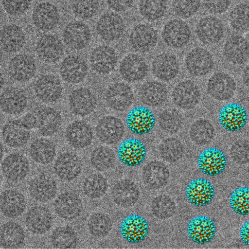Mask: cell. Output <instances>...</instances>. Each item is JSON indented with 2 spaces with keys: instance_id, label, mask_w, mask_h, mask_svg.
Returning <instances> with one entry per match:
<instances>
[{
  "instance_id": "obj_1",
  "label": "cell",
  "mask_w": 249,
  "mask_h": 249,
  "mask_svg": "<svg viewBox=\"0 0 249 249\" xmlns=\"http://www.w3.org/2000/svg\"><path fill=\"white\" fill-rule=\"evenodd\" d=\"M125 25L123 18L114 12L103 14L98 19L95 26L100 38L107 42H113L124 35Z\"/></svg>"
},
{
  "instance_id": "obj_2",
  "label": "cell",
  "mask_w": 249,
  "mask_h": 249,
  "mask_svg": "<svg viewBox=\"0 0 249 249\" xmlns=\"http://www.w3.org/2000/svg\"><path fill=\"white\" fill-rule=\"evenodd\" d=\"M191 32L189 25L183 20L173 18L163 27L161 37L164 43L171 48L179 49L189 42Z\"/></svg>"
},
{
  "instance_id": "obj_3",
  "label": "cell",
  "mask_w": 249,
  "mask_h": 249,
  "mask_svg": "<svg viewBox=\"0 0 249 249\" xmlns=\"http://www.w3.org/2000/svg\"><path fill=\"white\" fill-rule=\"evenodd\" d=\"M158 34L152 25L144 23L135 25L130 32L128 42L131 48L139 53H147L157 45Z\"/></svg>"
},
{
  "instance_id": "obj_4",
  "label": "cell",
  "mask_w": 249,
  "mask_h": 249,
  "mask_svg": "<svg viewBox=\"0 0 249 249\" xmlns=\"http://www.w3.org/2000/svg\"><path fill=\"white\" fill-rule=\"evenodd\" d=\"M89 26L81 21H73L67 24L62 32V39L71 50L79 51L86 48L91 40Z\"/></svg>"
},
{
  "instance_id": "obj_5",
  "label": "cell",
  "mask_w": 249,
  "mask_h": 249,
  "mask_svg": "<svg viewBox=\"0 0 249 249\" xmlns=\"http://www.w3.org/2000/svg\"><path fill=\"white\" fill-rule=\"evenodd\" d=\"M33 90L36 97L45 104L57 102L62 96L63 86L60 80L52 74H45L35 81Z\"/></svg>"
},
{
  "instance_id": "obj_6",
  "label": "cell",
  "mask_w": 249,
  "mask_h": 249,
  "mask_svg": "<svg viewBox=\"0 0 249 249\" xmlns=\"http://www.w3.org/2000/svg\"><path fill=\"white\" fill-rule=\"evenodd\" d=\"M71 112L75 116L85 117L91 114L97 105V98L89 89L81 87L72 90L68 97Z\"/></svg>"
},
{
  "instance_id": "obj_7",
  "label": "cell",
  "mask_w": 249,
  "mask_h": 249,
  "mask_svg": "<svg viewBox=\"0 0 249 249\" xmlns=\"http://www.w3.org/2000/svg\"><path fill=\"white\" fill-rule=\"evenodd\" d=\"M107 105L117 111H124L132 104L134 95L131 88L125 83L116 82L110 84L104 93Z\"/></svg>"
},
{
  "instance_id": "obj_8",
  "label": "cell",
  "mask_w": 249,
  "mask_h": 249,
  "mask_svg": "<svg viewBox=\"0 0 249 249\" xmlns=\"http://www.w3.org/2000/svg\"><path fill=\"white\" fill-rule=\"evenodd\" d=\"M7 71L13 80L25 83L35 76L37 65L35 59L30 54L19 53L11 58L8 64Z\"/></svg>"
},
{
  "instance_id": "obj_9",
  "label": "cell",
  "mask_w": 249,
  "mask_h": 249,
  "mask_svg": "<svg viewBox=\"0 0 249 249\" xmlns=\"http://www.w3.org/2000/svg\"><path fill=\"white\" fill-rule=\"evenodd\" d=\"M118 62V55L112 47L100 45L92 49L89 56L91 69L101 74H108L112 71Z\"/></svg>"
},
{
  "instance_id": "obj_10",
  "label": "cell",
  "mask_w": 249,
  "mask_h": 249,
  "mask_svg": "<svg viewBox=\"0 0 249 249\" xmlns=\"http://www.w3.org/2000/svg\"><path fill=\"white\" fill-rule=\"evenodd\" d=\"M87 62L81 56L71 54L61 62L59 71L61 78L70 84H77L84 80L88 73Z\"/></svg>"
},
{
  "instance_id": "obj_11",
  "label": "cell",
  "mask_w": 249,
  "mask_h": 249,
  "mask_svg": "<svg viewBox=\"0 0 249 249\" xmlns=\"http://www.w3.org/2000/svg\"><path fill=\"white\" fill-rule=\"evenodd\" d=\"M38 57L44 62L53 64L57 62L64 53L62 40L55 35L48 34L41 36L35 47Z\"/></svg>"
},
{
  "instance_id": "obj_12",
  "label": "cell",
  "mask_w": 249,
  "mask_h": 249,
  "mask_svg": "<svg viewBox=\"0 0 249 249\" xmlns=\"http://www.w3.org/2000/svg\"><path fill=\"white\" fill-rule=\"evenodd\" d=\"M95 131L97 138L101 142L107 144H114L123 138L124 127L119 118L107 115L98 121Z\"/></svg>"
},
{
  "instance_id": "obj_13",
  "label": "cell",
  "mask_w": 249,
  "mask_h": 249,
  "mask_svg": "<svg viewBox=\"0 0 249 249\" xmlns=\"http://www.w3.org/2000/svg\"><path fill=\"white\" fill-rule=\"evenodd\" d=\"M153 112L148 108L139 106L132 108L126 118V124L133 133L143 135L149 133L155 124Z\"/></svg>"
},
{
  "instance_id": "obj_14",
  "label": "cell",
  "mask_w": 249,
  "mask_h": 249,
  "mask_svg": "<svg viewBox=\"0 0 249 249\" xmlns=\"http://www.w3.org/2000/svg\"><path fill=\"white\" fill-rule=\"evenodd\" d=\"M28 99L25 91L22 89L10 86L2 91L0 106L2 111L9 115H18L26 109Z\"/></svg>"
},
{
  "instance_id": "obj_15",
  "label": "cell",
  "mask_w": 249,
  "mask_h": 249,
  "mask_svg": "<svg viewBox=\"0 0 249 249\" xmlns=\"http://www.w3.org/2000/svg\"><path fill=\"white\" fill-rule=\"evenodd\" d=\"M60 15L57 7L50 2L37 4L32 13V19L38 30L48 32L53 30L59 24Z\"/></svg>"
},
{
  "instance_id": "obj_16",
  "label": "cell",
  "mask_w": 249,
  "mask_h": 249,
  "mask_svg": "<svg viewBox=\"0 0 249 249\" xmlns=\"http://www.w3.org/2000/svg\"><path fill=\"white\" fill-rule=\"evenodd\" d=\"M200 92L197 85L193 81L186 80L178 83L172 92L174 104L182 109L194 108L199 103Z\"/></svg>"
},
{
  "instance_id": "obj_17",
  "label": "cell",
  "mask_w": 249,
  "mask_h": 249,
  "mask_svg": "<svg viewBox=\"0 0 249 249\" xmlns=\"http://www.w3.org/2000/svg\"><path fill=\"white\" fill-rule=\"evenodd\" d=\"M93 131L90 125L84 120H75L68 124L65 131L67 142L78 149L89 146L93 139Z\"/></svg>"
},
{
  "instance_id": "obj_18",
  "label": "cell",
  "mask_w": 249,
  "mask_h": 249,
  "mask_svg": "<svg viewBox=\"0 0 249 249\" xmlns=\"http://www.w3.org/2000/svg\"><path fill=\"white\" fill-rule=\"evenodd\" d=\"M185 65L188 72L194 76L207 74L213 66V58L206 49L197 47L192 49L186 55Z\"/></svg>"
},
{
  "instance_id": "obj_19",
  "label": "cell",
  "mask_w": 249,
  "mask_h": 249,
  "mask_svg": "<svg viewBox=\"0 0 249 249\" xmlns=\"http://www.w3.org/2000/svg\"><path fill=\"white\" fill-rule=\"evenodd\" d=\"M148 65L143 57L137 53H129L121 61L119 72L125 81L134 83L144 79L148 73Z\"/></svg>"
},
{
  "instance_id": "obj_20",
  "label": "cell",
  "mask_w": 249,
  "mask_h": 249,
  "mask_svg": "<svg viewBox=\"0 0 249 249\" xmlns=\"http://www.w3.org/2000/svg\"><path fill=\"white\" fill-rule=\"evenodd\" d=\"M218 120L221 125L229 131L242 129L248 120V114L240 104L231 103L224 106L221 109Z\"/></svg>"
},
{
  "instance_id": "obj_21",
  "label": "cell",
  "mask_w": 249,
  "mask_h": 249,
  "mask_svg": "<svg viewBox=\"0 0 249 249\" xmlns=\"http://www.w3.org/2000/svg\"><path fill=\"white\" fill-rule=\"evenodd\" d=\"M1 170L6 179L18 182L24 179L28 175L30 170L29 162L21 153H11L3 160Z\"/></svg>"
},
{
  "instance_id": "obj_22",
  "label": "cell",
  "mask_w": 249,
  "mask_h": 249,
  "mask_svg": "<svg viewBox=\"0 0 249 249\" xmlns=\"http://www.w3.org/2000/svg\"><path fill=\"white\" fill-rule=\"evenodd\" d=\"M236 88V83L231 76L223 72H217L209 78L207 89L213 98L225 101L233 96Z\"/></svg>"
},
{
  "instance_id": "obj_23",
  "label": "cell",
  "mask_w": 249,
  "mask_h": 249,
  "mask_svg": "<svg viewBox=\"0 0 249 249\" xmlns=\"http://www.w3.org/2000/svg\"><path fill=\"white\" fill-rule=\"evenodd\" d=\"M224 29L222 21L211 16L200 19L196 27L197 38L204 44L211 45L219 42L224 35Z\"/></svg>"
},
{
  "instance_id": "obj_24",
  "label": "cell",
  "mask_w": 249,
  "mask_h": 249,
  "mask_svg": "<svg viewBox=\"0 0 249 249\" xmlns=\"http://www.w3.org/2000/svg\"><path fill=\"white\" fill-rule=\"evenodd\" d=\"M53 207L59 217L70 221L76 219L81 214L83 204L81 198L76 193L67 192L57 197Z\"/></svg>"
},
{
  "instance_id": "obj_25",
  "label": "cell",
  "mask_w": 249,
  "mask_h": 249,
  "mask_svg": "<svg viewBox=\"0 0 249 249\" xmlns=\"http://www.w3.org/2000/svg\"><path fill=\"white\" fill-rule=\"evenodd\" d=\"M25 224L28 230L35 234L41 235L51 228L53 219L49 209L43 206L30 208L25 215Z\"/></svg>"
},
{
  "instance_id": "obj_26",
  "label": "cell",
  "mask_w": 249,
  "mask_h": 249,
  "mask_svg": "<svg viewBox=\"0 0 249 249\" xmlns=\"http://www.w3.org/2000/svg\"><path fill=\"white\" fill-rule=\"evenodd\" d=\"M121 234L128 242L137 243L146 237L149 232V225L143 217L133 214L124 218L120 227Z\"/></svg>"
},
{
  "instance_id": "obj_27",
  "label": "cell",
  "mask_w": 249,
  "mask_h": 249,
  "mask_svg": "<svg viewBox=\"0 0 249 249\" xmlns=\"http://www.w3.org/2000/svg\"><path fill=\"white\" fill-rule=\"evenodd\" d=\"M82 163L75 153L64 152L59 155L55 161L53 170L60 179L70 181L77 178L82 171Z\"/></svg>"
},
{
  "instance_id": "obj_28",
  "label": "cell",
  "mask_w": 249,
  "mask_h": 249,
  "mask_svg": "<svg viewBox=\"0 0 249 249\" xmlns=\"http://www.w3.org/2000/svg\"><path fill=\"white\" fill-rule=\"evenodd\" d=\"M112 198L118 206L129 208L135 205L140 197V190L132 180L121 179L115 182L111 187Z\"/></svg>"
},
{
  "instance_id": "obj_29",
  "label": "cell",
  "mask_w": 249,
  "mask_h": 249,
  "mask_svg": "<svg viewBox=\"0 0 249 249\" xmlns=\"http://www.w3.org/2000/svg\"><path fill=\"white\" fill-rule=\"evenodd\" d=\"M56 181L52 177L45 174L37 176L30 180L28 191L34 200L41 203L53 199L57 193Z\"/></svg>"
},
{
  "instance_id": "obj_30",
  "label": "cell",
  "mask_w": 249,
  "mask_h": 249,
  "mask_svg": "<svg viewBox=\"0 0 249 249\" xmlns=\"http://www.w3.org/2000/svg\"><path fill=\"white\" fill-rule=\"evenodd\" d=\"M146 149L140 140L128 138L124 140L119 146L118 155L120 161L124 165L134 167L139 165L144 160Z\"/></svg>"
},
{
  "instance_id": "obj_31",
  "label": "cell",
  "mask_w": 249,
  "mask_h": 249,
  "mask_svg": "<svg viewBox=\"0 0 249 249\" xmlns=\"http://www.w3.org/2000/svg\"><path fill=\"white\" fill-rule=\"evenodd\" d=\"M2 137L4 142L9 147L20 148L25 145L31 137L30 130L21 120H11L6 122L2 128Z\"/></svg>"
},
{
  "instance_id": "obj_32",
  "label": "cell",
  "mask_w": 249,
  "mask_h": 249,
  "mask_svg": "<svg viewBox=\"0 0 249 249\" xmlns=\"http://www.w3.org/2000/svg\"><path fill=\"white\" fill-rule=\"evenodd\" d=\"M170 172L162 162L153 160L145 165L142 170V178L143 184L151 189H159L168 182Z\"/></svg>"
},
{
  "instance_id": "obj_33",
  "label": "cell",
  "mask_w": 249,
  "mask_h": 249,
  "mask_svg": "<svg viewBox=\"0 0 249 249\" xmlns=\"http://www.w3.org/2000/svg\"><path fill=\"white\" fill-rule=\"evenodd\" d=\"M179 71V64L175 55L163 53L157 55L152 63V71L158 79L169 81L174 79Z\"/></svg>"
},
{
  "instance_id": "obj_34",
  "label": "cell",
  "mask_w": 249,
  "mask_h": 249,
  "mask_svg": "<svg viewBox=\"0 0 249 249\" xmlns=\"http://www.w3.org/2000/svg\"><path fill=\"white\" fill-rule=\"evenodd\" d=\"M186 197L193 205L204 206L210 203L214 195V188L211 182L203 178L192 180L186 189Z\"/></svg>"
},
{
  "instance_id": "obj_35",
  "label": "cell",
  "mask_w": 249,
  "mask_h": 249,
  "mask_svg": "<svg viewBox=\"0 0 249 249\" xmlns=\"http://www.w3.org/2000/svg\"><path fill=\"white\" fill-rule=\"evenodd\" d=\"M216 231L214 222L209 217L200 215L193 218L188 224L189 238L198 244H205L212 240Z\"/></svg>"
},
{
  "instance_id": "obj_36",
  "label": "cell",
  "mask_w": 249,
  "mask_h": 249,
  "mask_svg": "<svg viewBox=\"0 0 249 249\" xmlns=\"http://www.w3.org/2000/svg\"><path fill=\"white\" fill-rule=\"evenodd\" d=\"M226 59L232 64L241 65L249 59V42L243 36H231L226 41L223 49Z\"/></svg>"
},
{
  "instance_id": "obj_37",
  "label": "cell",
  "mask_w": 249,
  "mask_h": 249,
  "mask_svg": "<svg viewBox=\"0 0 249 249\" xmlns=\"http://www.w3.org/2000/svg\"><path fill=\"white\" fill-rule=\"evenodd\" d=\"M37 128L40 134L50 137L55 134L60 129L63 122L60 112L51 107H43L36 113Z\"/></svg>"
},
{
  "instance_id": "obj_38",
  "label": "cell",
  "mask_w": 249,
  "mask_h": 249,
  "mask_svg": "<svg viewBox=\"0 0 249 249\" xmlns=\"http://www.w3.org/2000/svg\"><path fill=\"white\" fill-rule=\"evenodd\" d=\"M226 164L225 155L215 148L203 150L198 159L199 168L205 174L213 176L221 173Z\"/></svg>"
},
{
  "instance_id": "obj_39",
  "label": "cell",
  "mask_w": 249,
  "mask_h": 249,
  "mask_svg": "<svg viewBox=\"0 0 249 249\" xmlns=\"http://www.w3.org/2000/svg\"><path fill=\"white\" fill-rule=\"evenodd\" d=\"M26 35L23 29L16 24H6L0 32L1 47L8 53L20 51L26 43Z\"/></svg>"
},
{
  "instance_id": "obj_40",
  "label": "cell",
  "mask_w": 249,
  "mask_h": 249,
  "mask_svg": "<svg viewBox=\"0 0 249 249\" xmlns=\"http://www.w3.org/2000/svg\"><path fill=\"white\" fill-rule=\"evenodd\" d=\"M26 206L25 196L20 191L9 189L3 191L0 196V210L7 217L15 218L22 215Z\"/></svg>"
},
{
  "instance_id": "obj_41",
  "label": "cell",
  "mask_w": 249,
  "mask_h": 249,
  "mask_svg": "<svg viewBox=\"0 0 249 249\" xmlns=\"http://www.w3.org/2000/svg\"><path fill=\"white\" fill-rule=\"evenodd\" d=\"M139 97L144 105L152 107L162 105L166 100L168 90L162 83L157 81L143 83L139 90Z\"/></svg>"
},
{
  "instance_id": "obj_42",
  "label": "cell",
  "mask_w": 249,
  "mask_h": 249,
  "mask_svg": "<svg viewBox=\"0 0 249 249\" xmlns=\"http://www.w3.org/2000/svg\"><path fill=\"white\" fill-rule=\"evenodd\" d=\"M31 158L36 163L46 165L51 163L56 155V148L51 140L40 138L35 140L29 149Z\"/></svg>"
},
{
  "instance_id": "obj_43",
  "label": "cell",
  "mask_w": 249,
  "mask_h": 249,
  "mask_svg": "<svg viewBox=\"0 0 249 249\" xmlns=\"http://www.w3.org/2000/svg\"><path fill=\"white\" fill-rule=\"evenodd\" d=\"M25 237L23 229L17 222L10 221L1 226L0 244L3 248H18L23 244Z\"/></svg>"
},
{
  "instance_id": "obj_44",
  "label": "cell",
  "mask_w": 249,
  "mask_h": 249,
  "mask_svg": "<svg viewBox=\"0 0 249 249\" xmlns=\"http://www.w3.org/2000/svg\"><path fill=\"white\" fill-rule=\"evenodd\" d=\"M166 0H140L138 8L146 20L155 21L162 18L167 11Z\"/></svg>"
},
{
  "instance_id": "obj_45",
  "label": "cell",
  "mask_w": 249,
  "mask_h": 249,
  "mask_svg": "<svg viewBox=\"0 0 249 249\" xmlns=\"http://www.w3.org/2000/svg\"><path fill=\"white\" fill-rule=\"evenodd\" d=\"M83 191L89 198L97 199L103 196L107 192L108 184L106 178L99 173L89 175L83 183Z\"/></svg>"
},
{
  "instance_id": "obj_46",
  "label": "cell",
  "mask_w": 249,
  "mask_h": 249,
  "mask_svg": "<svg viewBox=\"0 0 249 249\" xmlns=\"http://www.w3.org/2000/svg\"><path fill=\"white\" fill-rule=\"evenodd\" d=\"M50 239L53 246L59 249L75 248L78 242L75 231L69 226L57 227L52 232Z\"/></svg>"
},
{
  "instance_id": "obj_47",
  "label": "cell",
  "mask_w": 249,
  "mask_h": 249,
  "mask_svg": "<svg viewBox=\"0 0 249 249\" xmlns=\"http://www.w3.org/2000/svg\"><path fill=\"white\" fill-rule=\"evenodd\" d=\"M91 165L97 170L105 171L115 164L116 157L113 151L108 147L100 146L91 152L90 158Z\"/></svg>"
},
{
  "instance_id": "obj_48",
  "label": "cell",
  "mask_w": 249,
  "mask_h": 249,
  "mask_svg": "<svg viewBox=\"0 0 249 249\" xmlns=\"http://www.w3.org/2000/svg\"><path fill=\"white\" fill-rule=\"evenodd\" d=\"M88 227L90 233L96 237H103L107 235L112 228L110 217L103 213H92L89 219Z\"/></svg>"
},
{
  "instance_id": "obj_49",
  "label": "cell",
  "mask_w": 249,
  "mask_h": 249,
  "mask_svg": "<svg viewBox=\"0 0 249 249\" xmlns=\"http://www.w3.org/2000/svg\"><path fill=\"white\" fill-rule=\"evenodd\" d=\"M161 157L169 162H175L179 160L184 154V149L181 141L174 137L164 140L159 146Z\"/></svg>"
},
{
  "instance_id": "obj_50",
  "label": "cell",
  "mask_w": 249,
  "mask_h": 249,
  "mask_svg": "<svg viewBox=\"0 0 249 249\" xmlns=\"http://www.w3.org/2000/svg\"><path fill=\"white\" fill-rule=\"evenodd\" d=\"M153 215L160 219H166L172 217L176 211V204L173 199L166 195H160L155 197L151 204Z\"/></svg>"
},
{
  "instance_id": "obj_51",
  "label": "cell",
  "mask_w": 249,
  "mask_h": 249,
  "mask_svg": "<svg viewBox=\"0 0 249 249\" xmlns=\"http://www.w3.org/2000/svg\"><path fill=\"white\" fill-rule=\"evenodd\" d=\"M214 127L208 120L200 119L191 125L189 130L191 139L197 144H204L209 142L214 134Z\"/></svg>"
},
{
  "instance_id": "obj_52",
  "label": "cell",
  "mask_w": 249,
  "mask_h": 249,
  "mask_svg": "<svg viewBox=\"0 0 249 249\" xmlns=\"http://www.w3.org/2000/svg\"><path fill=\"white\" fill-rule=\"evenodd\" d=\"M158 122L160 128L163 131L174 134L180 129L183 124V118L176 109L167 108L160 113Z\"/></svg>"
},
{
  "instance_id": "obj_53",
  "label": "cell",
  "mask_w": 249,
  "mask_h": 249,
  "mask_svg": "<svg viewBox=\"0 0 249 249\" xmlns=\"http://www.w3.org/2000/svg\"><path fill=\"white\" fill-rule=\"evenodd\" d=\"M229 21L233 30L240 33L249 31V5H236L229 14Z\"/></svg>"
},
{
  "instance_id": "obj_54",
  "label": "cell",
  "mask_w": 249,
  "mask_h": 249,
  "mask_svg": "<svg viewBox=\"0 0 249 249\" xmlns=\"http://www.w3.org/2000/svg\"><path fill=\"white\" fill-rule=\"evenodd\" d=\"M72 12L77 18L84 20L91 18L97 13L99 0H71Z\"/></svg>"
},
{
  "instance_id": "obj_55",
  "label": "cell",
  "mask_w": 249,
  "mask_h": 249,
  "mask_svg": "<svg viewBox=\"0 0 249 249\" xmlns=\"http://www.w3.org/2000/svg\"><path fill=\"white\" fill-rule=\"evenodd\" d=\"M230 202L236 213L241 215L249 214V188L243 187L236 189L232 193Z\"/></svg>"
},
{
  "instance_id": "obj_56",
  "label": "cell",
  "mask_w": 249,
  "mask_h": 249,
  "mask_svg": "<svg viewBox=\"0 0 249 249\" xmlns=\"http://www.w3.org/2000/svg\"><path fill=\"white\" fill-rule=\"evenodd\" d=\"M200 5V0H172L174 12L184 19L194 16L199 10Z\"/></svg>"
},
{
  "instance_id": "obj_57",
  "label": "cell",
  "mask_w": 249,
  "mask_h": 249,
  "mask_svg": "<svg viewBox=\"0 0 249 249\" xmlns=\"http://www.w3.org/2000/svg\"><path fill=\"white\" fill-rule=\"evenodd\" d=\"M31 2V0H2L4 11L12 16H19L25 13L29 9Z\"/></svg>"
},
{
  "instance_id": "obj_58",
  "label": "cell",
  "mask_w": 249,
  "mask_h": 249,
  "mask_svg": "<svg viewBox=\"0 0 249 249\" xmlns=\"http://www.w3.org/2000/svg\"><path fill=\"white\" fill-rule=\"evenodd\" d=\"M206 10L212 14H219L228 9L231 0H203Z\"/></svg>"
},
{
  "instance_id": "obj_59",
  "label": "cell",
  "mask_w": 249,
  "mask_h": 249,
  "mask_svg": "<svg viewBox=\"0 0 249 249\" xmlns=\"http://www.w3.org/2000/svg\"><path fill=\"white\" fill-rule=\"evenodd\" d=\"M107 5L116 12H123L129 9L134 0H106Z\"/></svg>"
},
{
  "instance_id": "obj_60",
  "label": "cell",
  "mask_w": 249,
  "mask_h": 249,
  "mask_svg": "<svg viewBox=\"0 0 249 249\" xmlns=\"http://www.w3.org/2000/svg\"><path fill=\"white\" fill-rule=\"evenodd\" d=\"M24 125L29 130L37 128V118L36 115L27 113L20 119Z\"/></svg>"
},
{
  "instance_id": "obj_61",
  "label": "cell",
  "mask_w": 249,
  "mask_h": 249,
  "mask_svg": "<svg viewBox=\"0 0 249 249\" xmlns=\"http://www.w3.org/2000/svg\"><path fill=\"white\" fill-rule=\"evenodd\" d=\"M240 236L243 243L249 246V221L245 223L242 226Z\"/></svg>"
},
{
  "instance_id": "obj_62",
  "label": "cell",
  "mask_w": 249,
  "mask_h": 249,
  "mask_svg": "<svg viewBox=\"0 0 249 249\" xmlns=\"http://www.w3.org/2000/svg\"><path fill=\"white\" fill-rule=\"evenodd\" d=\"M242 79L245 85L249 88V65L244 70Z\"/></svg>"
},
{
  "instance_id": "obj_63",
  "label": "cell",
  "mask_w": 249,
  "mask_h": 249,
  "mask_svg": "<svg viewBox=\"0 0 249 249\" xmlns=\"http://www.w3.org/2000/svg\"><path fill=\"white\" fill-rule=\"evenodd\" d=\"M39 0V1H45V0Z\"/></svg>"
}]
</instances>
